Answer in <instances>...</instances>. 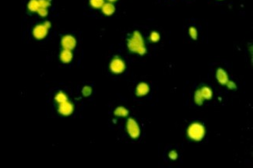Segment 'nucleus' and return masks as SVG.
<instances>
[{"mask_svg":"<svg viewBox=\"0 0 253 168\" xmlns=\"http://www.w3.org/2000/svg\"><path fill=\"white\" fill-rule=\"evenodd\" d=\"M128 48L132 52H138L140 54H143V51L145 49H143V42L142 40V37L138 32H135L133 35L132 36L131 38L128 41Z\"/></svg>","mask_w":253,"mask_h":168,"instance_id":"1","label":"nucleus"},{"mask_svg":"<svg viewBox=\"0 0 253 168\" xmlns=\"http://www.w3.org/2000/svg\"><path fill=\"white\" fill-rule=\"evenodd\" d=\"M188 135L192 139L200 141L205 135L204 127L199 123L192 124L188 129Z\"/></svg>","mask_w":253,"mask_h":168,"instance_id":"2","label":"nucleus"},{"mask_svg":"<svg viewBox=\"0 0 253 168\" xmlns=\"http://www.w3.org/2000/svg\"><path fill=\"white\" fill-rule=\"evenodd\" d=\"M51 27V23L49 21H45L42 24H38L34 27V35L38 39H43L46 37L49 33V29Z\"/></svg>","mask_w":253,"mask_h":168,"instance_id":"3","label":"nucleus"},{"mask_svg":"<svg viewBox=\"0 0 253 168\" xmlns=\"http://www.w3.org/2000/svg\"><path fill=\"white\" fill-rule=\"evenodd\" d=\"M125 62H123V60H122L118 57H115L111 62L110 68L112 70V72L114 73H121L125 70Z\"/></svg>","mask_w":253,"mask_h":168,"instance_id":"4","label":"nucleus"},{"mask_svg":"<svg viewBox=\"0 0 253 168\" xmlns=\"http://www.w3.org/2000/svg\"><path fill=\"white\" fill-rule=\"evenodd\" d=\"M127 131L132 138H138L140 135V128L132 118H129L127 122Z\"/></svg>","mask_w":253,"mask_h":168,"instance_id":"5","label":"nucleus"},{"mask_svg":"<svg viewBox=\"0 0 253 168\" xmlns=\"http://www.w3.org/2000/svg\"><path fill=\"white\" fill-rule=\"evenodd\" d=\"M58 113L61 114L64 116H68L71 115L73 111V104L69 102V100H66L65 102H62L61 104H58Z\"/></svg>","mask_w":253,"mask_h":168,"instance_id":"6","label":"nucleus"},{"mask_svg":"<svg viewBox=\"0 0 253 168\" xmlns=\"http://www.w3.org/2000/svg\"><path fill=\"white\" fill-rule=\"evenodd\" d=\"M76 44L77 41L75 37H73L72 35H65L61 39V45L63 49L72 51L75 48Z\"/></svg>","mask_w":253,"mask_h":168,"instance_id":"7","label":"nucleus"},{"mask_svg":"<svg viewBox=\"0 0 253 168\" xmlns=\"http://www.w3.org/2000/svg\"><path fill=\"white\" fill-rule=\"evenodd\" d=\"M59 58L63 63H69L73 59V52L71 50L63 49L60 52Z\"/></svg>","mask_w":253,"mask_h":168,"instance_id":"8","label":"nucleus"},{"mask_svg":"<svg viewBox=\"0 0 253 168\" xmlns=\"http://www.w3.org/2000/svg\"><path fill=\"white\" fill-rule=\"evenodd\" d=\"M149 92V87L146 83H140L137 86L136 94L138 96H143Z\"/></svg>","mask_w":253,"mask_h":168,"instance_id":"9","label":"nucleus"},{"mask_svg":"<svg viewBox=\"0 0 253 168\" xmlns=\"http://www.w3.org/2000/svg\"><path fill=\"white\" fill-rule=\"evenodd\" d=\"M102 8V11L105 15H112L115 12V6L112 3H106L104 4Z\"/></svg>","mask_w":253,"mask_h":168,"instance_id":"10","label":"nucleus"},{"mask_svg":"<svg viewBox=\"0 0 253 168\" xmlns=\"http://www.w3.org/2000/svg\"><path fill=\"white\" fill-rule=\"evenodd\" d=\"M55 101L58 104H61L62 102H65L66 100H68V97H67L66 94L63 92H58L55 97Z\"/></svg>","mask_w":253,"mask_h":168,"instance_id":"11","label":"nucleus"},{"mask_svg":"<svg viewBox=\"0 0 253 168\" xmlns=\"http://www.w3.org/2000/svg\"><path fill=\"white\" fill-rule=\"evenodd\" d=\"M28 7L32 12L38 11V10L41 8L38 0H30V3H29L28 5Z\"/></svg>","mask_w":253,"mask_h":168,"instance_id":"12","label":"nucleus"},{"mask_svg":"<svg viewBox=\"0 0 253 168\" xmlns=\"http://www.w3.org/2000/svg\"><path fill=\"white\" fill-rule=\"evenodd\" d=\"M217 80L221 83H226L227 81V76L222 69L217 71Z\"/></svg>","mask_w":253,"mask_h":168,"instance_id":"13","label":"nucleus"},{"mask_svg":"<svg viewBox=\"0 0 253 168\" xmlns=\"http://www.w3.org/2000/svg\"><path fill=\"white\" fill-rule=\"evenodd\" d=\"M200 93H201V94H202V96H203V98L209 100V99H210V97H212L211 90H210L209 88H207V87H203V88L201 90H200Z\"/></svg>","mask_w":253,"mask_h":168,"instance_id":"14","label":"nucleus"},{"mask_svg":"<svg viewBox=\"0 0 253 168\" xmlns=\"http://www.w3.org/2000/svg\"><path fill=\"white\" fill-rule=\"evenodd\" d=\"M128 114V111L125 108L122 107H119L118 108L115 110V115H117V116H120V117H125Z\"/></svg>","mask_w":253,"mask_h":168,"instance_id":"15","label":"nucleus"},{"mask_svg":"<svg viewBox=\"0 0 253 168\" xmlns=\"http://www.w3.org/2000/svg\"><path fill=\"white\" fill-rule=\"evenodd\" d=\"M90 3L93 8H101L105 4V0H90Z\"/></svg>","mask_w":253,"mask_h":168,"instance_id":"16","label":"nucleus"},{"mask_svg":"<svg viewBox=\"0 0 253 168\" xmlns=\"http://www.w3.org/2000/svg\"><path fill=\"white\" fill-rule=\"evenodd\" d=\"M40 7L48 9L51 6V0H38Z\"/></svg>","mask_w":253,"mask_h":168,"instance_id":"17","label":"nucleus"},{"mask_svg":"<svg viewBox=\"0 0 253 168\" xmlns=\"http://www.w3.org/2000/svg\"><path fill=\"white\" fill-rule=\"evenodd\" d=\"M38 12L39 15L42 16V17H46L48 15V14H49L48 13V10L46 8H42V7L38 10Z\"/></svg>","mask_w":253,"mask_h":168,"instance_id":"18","label":"nucleus"},{"mask_svg":"<svg viewBox=\"0 0 253 168\" xmlns=\"http://www.w3.org/2000/svg\"><path fill=\"white\" fill-rule=\"evenodd\" d=\"M91 88L90 87H85L83 90V93L84 96H89L91 93Z\"/></svg>","mask_w":253,"mask_h":168,"instance_id":"19","label":"nucleus"},{"mask_svg":"<svg viewBox=\"0 0 253 168\" xmlns=\"http://www.w3.org/2000/svg\"><path fill=\"white\" fill-rule=\"evenodd\" d=\"M150 39H151L153 41H156L159 39V35L158 33H152L151 35H150Z\"/></svg>","mask_w":253,"mask_h":168,"instance_id":"20","label":"nucleus"},{"mask_svg":"<svg viewBox=\"0 0 253 168\" xmlns=\"http://www.w3.org/2000/svg\"><path fill=\"white\" fill-rule=\"evenodd\" d=\"M169 157H170V158H172V160H175V159L177 158V153H175V151L171 152L170 154H169Z\"/></svg>","mask_w":253,"mask_h":168,"instance_id":"21","label":"nucleus"},{"mask_svg":"<svg viewBox=\"0 0 253 168\" xmlns=\"http://www.w3.org/2000/svg\"><path fill=\"white\" fill-rule=\"evenodd\" d=\"M191 31H190V33H191L192 34V38H196V30L194 28H191Z\"/></svg>","mask_w":253,"mask_h":168,"instance_id":"22","label":"nucleus"},{"mask_svg":"<svg viewBox=\"0 0 253 168\" xmlns=\"http://www.w3.org/2000/svg\"><path fill=\"white\" fill-rule=\"evenodd\" d=\"M109 2H115V1H117V0H108Z\"/></svg>","mask_w":253,"mask_h":168,"instance_id":"23","label":"nucleus"}]
</instances>
